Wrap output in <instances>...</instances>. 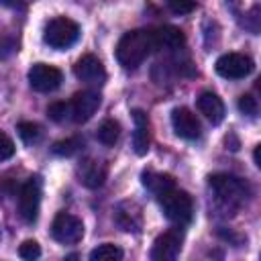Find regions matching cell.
Listing matches in <instances>:
<instances>
[{"label": "cell", "instance_id": "obj_1", "mask_svg": "<svg viewBox=\"0 0 261 261\" xmlns=\"http://www.w3.org/2000/svg\"><path fill=\"white\" fill-rule=\"evenodd\" d=\"M151 51H155L153 29H135L120 37L116 45V59L124 69H135L149 57Z\"/></svg>", "mask_w": 261, "mask_h": 261}, {"label": "cell", "instance_id": "obj_2", "mask_svg": "<svg viewBox=\"0 0 261 261\" xmlns=\"http://www.w3.org/2000/svg\"><path fill=\"white\" fill-rule=\"evenodd\" d=\"M159 202H161V208L167 216V220L175 222V224H188L192 220V214H194V202H192V196L184 190H177L175 186L169 188L167 192L159 194L157 196Z\"/></svg>", "mask_w": 261, "mask_h": 261}, {"label": "cell", "instance_id": "obj_3", "mask_svg": "<svg viewBox=\"0 0 261 261\" xmlns=\"http://www.w3.org/2000/svg\"><path fill=\"white\" fill-rule=\"evenodd\" d=\"M208 184L212 192L216 194V198L226 206H241L249 196L247 184L241 177L230 175V173H214L210 175Z\"/></svg>", "mask_w": 261, "mask_h": 261}, {"label": "cell", "instance_id": "obj_4", "mask_svg": "<svg viewBox=\"0 0 261 261\" xmlns=\"http://www.w3.org/2000/svg\"><path fill=\"white\" fill-rule=\"evenodd\" d=\"M80 37V24L67 16H55L47 22L43 41L53 49H67Z\"/></svg>", "mask_w": 261, "mask_h": 261}, {"label": "cell", "instance_id": "obj_5", "mask_svg": "<svg viewBox=\"0 0 261 261\" xmlns=\"http://www.w3.org/2000/svg\"><path fill=\"white\" fill-rule=\"evenodd\" d=\"M214 67H216V73L226 80H243L255 69V63L245 53H224L216 59Z\"/></svg>", "mask_w": 261, "mask_h": 261}, {"label": "cell", "instance_id": "obj_6", "mask_svg": "<svg viewBox=\"0 0 261 261\" xmlns=\"http://www.w3.org/2000/svg\"><path fill=\"white\" fill-rule=\"evenodd\" d=\"M51 237L61 245H75L84 237V224L69 212H59L51 224Z\"/></svg>", "mask_w": 261, "mask_h": 261}, {"label": "cell", "instance_id": "obj_7", "mask_svg": "<svg viewBox=\"0 0 261 261\" xmlns=\"http://www.w3.org/2000/svg\"><path fill=\"white\" fill-rule=\"evenodd\" d=\"M39 206H41V184L37 177H31L22 184L18 192V214L24 222L33 224L39 216Z\"/></svg>", "mask_w": 261, "mask_h": 261}, {"label": "cell", "instance_id": "obj_8", "mask_svg": "<svg viewBox=\"0 0 261 261\" xmlns=\"http://www.w3.org/2000/svg\"><path fill=\"white\" fill-rule=\"evenodd\" d=\"M63 82V73L61 69L53 67V65H47V63H35L31 69H29V84L35 92H41V94H49L53 90H57Z\"/></svg>", "mask_w": 261, "mask_h": 261}, {"label": "cell", "instance_id": "obj_9", "mask_svg": "<svg viewBox=\"0 0 261 261\" xmlns=\"http://www.w3.org/2000/svg\"><path fill=\"white\" fill-rule=\"evenodd\" d=\"M73 73L77 80H82L88 86H102L106 82V69L102 61L92 53H86L75 61Z\"/></svg>", "mask_w": 261, "mask_h": 261}, {"label": "cell", "instance_id": "obj_10", "mask_svg": "<svg viewBox=\"0 0 261 261\" xmlns=\"http://www.w3.org/2000/svg\"><path fill=\"white\" fill-rule=\"evenodd\" d=\"M181 241H184V237H181L179 228H171V230L161 232L153 243L151 259L153 261H171V259H175L181 251Z\"/></svg>", "mask_w": 261, "mask_h": 261}, {"label": "cell", "instance_id": "obj_11", "mask_svg": "<svg viewBox=\"0 0 261 261\" xmlns=\"http://www.w3.org/2000/svg\"><path fill=\"white\" fill-rule=\"evenodd\" d=\"M100 108V94L98 92H92V90H82L77 92L71 102H69V110H71V120L82 124V122H88L96 110Z\"/></svg>", "mask_w": 261, "mask_h": 261}, {"label": "cell", "instance_id": "obj_12", "mask_svg": "<svg viewBox=\"0 0 261 261\" xmlns=\"http://www.w3.org/2000/svg\"><path fill=\"white\" fill-rule=\"evenodd\" d=\"M171 126L175 130V135L181 137V139H186V141H196L200 137V133H202L200 120L186 106L173 108V112H171Z\"/></svg>", "mask_w": 261, "mask_h": 261}, {"label": "cell", "instance_id": "obj_13", "mask_svg": "<svg viewBox=\"0 0 261 261\" xmlns=\"http://www.w3.org/2000/svg\"><path fill=\"white\" fill-rule=\"evenodd\" d=\"M153 41H155V49L175 51V49L186 45V35L181 33V29L165 24V27L153 29Z\"/></svg>", "mask_w": 261, "mask_h": 261}, {"label": "cell", "instance_id": "obj_14", "mask_svg": "<svg viewBox=\"0 0 261 261\" xmlns=\"http://www.w3.org/2000/svg\"><path fill=\"white\" fill-rule=\"evenodd\" d=\"M135 133H133V149L137 155H145L149 151V118L141 108L133 110Z\"/></svg>", "mask_w": 261, "mask_h": 261}, {"label": "cell", "instance_id": "obj_15", "mask_svg": "<svg viewBox=\"0 0 261 261\" xmlns=\"http://www.w3.org/2000/svg\"><path fill=\"white\" fill-rule=\"evenodd\" d=\"M198 110L212 122L218 124L224 118V102L214 92H202L198 96Z\"/></svg>", "mask_w": 261, "mask_h": 261}, {"label": "cell", "instance_id": "obj_16", "mask_svg": "<svg viewBox=\"0 0 261 261\" xmlns=\"http://www.w3.org/2000/svg\"><path fill=\"white\" fill-rule=\"evenodd\" d=\"M106 179V165L102 161H96V159H88L82 163L80 167V181L94 190V188H100Z\"/></svg>", "mask_w": 261, "mask_h": 261}, {"label": "cell", "instance_id": "obj_17", "mask_svg": "<svg viewBox=\"0 0 261 261\" xmlns=\"http://www.w3.org/2000/svg\"><path fill=\"white\" fill-rule=\"evenodd\" d=\"M116 222L122 230H139L141 228V210L135 204H120L116 210Z\"/></svg>", "mask_w": 261, "mask_h": 261}, {"label": "cell", "instance_id": "obj_18", "mask_svg": "<svg viewBox=\"0 0 261 261\" xmlns=\"http://www.w3.org/2000/svg\"><path fill=\"white\" fill-rule=\"evenodd\" d=\"M143 186L147 188V190H151L155 196H159V194H163V192H167L169 188H173L175 184H173V177L171 175H167V173H157V171H143Z\"/></svg>", "mask_w": 261, "mask_h": 261}, {"label": "cell", "instance_id": "obj_19", "mask_svg": "<svg viewBox=\"0 0 261 261\" xmlns=\"http://www.w3.org/2000/svg\"><path fill=\"white\" fill-rule=\"evenodd\" d=\"M118 137H120V124H118V120L108 118V120H104L100 124V128H98V141L102 145L112 147L118 141Z\"/></svg>", "mask_w": 261, "mask_h": 261}, {"label": "cell", "instance_id": "obj_20", "mask_svg": "<svg viewBox=\"0 0 261 261\" xmlns=\"http://www.w3.org/2000/svg\"><path fill=\"white\" fill-rule=\"evenodd\" d=\"M90 259L92 261H118L122 259V249L112 243H104V245H98L90 253Z\"/></svg>", "mask_w": 261, "mask_h": 261}, {"label": "cell", "instance_id": "obj_21", "mask_svg": "<svg viewBox=\"0 0 261 261\" xmlns=\"http://www.w3.org/2000/svg\"><path fill=\"white\" fill-rule=\"evenodd\" d=\"M82 145H84V141L80 137H69V139H63V141H57L51 151L55 155H59V157H71V155H75L80 151Z\"/></svg>", "mask_w": 261, "mask_h": 261}, {"label": "cell", "instance_id": "obj_22", "mask_svg": "<svg viewBox=\"0 0 261 261\" xmlns=\"http://www.w3.org/2000/svg\"><path fill=\"white\" fill-rule=\"evenodd\" d=\"M18 137L27 143V145H31V143H37L39 139H41V126L37 124V122H18Z\"/></svg>", "mask_w": 261, "mask_h": 261}, {"label": "cell", "instance_id": "obj_23", "mask_svg": "<svg viewBox=\"0 0 261 261\" xmlns=\"http://www.w3.org/2000/svg\"><path fill=\"white\" fill-rule=\"evenodd\" d=\"M47 114L53 122H65L71 118V110H69V102H53L47 108Z\"/></svg>", "mask_w": 261, "mask_h": 261}, {"label": "cell", "instance_id": "obj_24", "mask_svg": "<svg viewBox=\"0 0 261 261\" xmlns=\"http://www.w3.org/2000/svg\"><path fill=\"white\" fill-rule=\"evenodd\" d=\"M18 51V39L10 33H0V61Z\"/></svg>", "mask_w": 261, "mask_h": 261}, {"label": "cell", "instance_id": "obj_25", "mask_svg": "<svg viewBox=\"0 0 261 261\" xmlns=\"http://www.w3.org/2000/svg\"><path fill=\"white\" fill-rule=\"evenodd\" d=\"M18 255H20L22 259H27V261H33V259L41 257V247H39L37 241L29 239V241H24V243L18 247Z\"/></svg>", "mask_w": 261, "mask_h": 261}, {"label": "cell", "instance_id": "obj_26", "mask_svg": "<svg viewBox=\"0 0 261 261\" xmlns=\"http://www.w3.org/2000/svg\"><path fill=\"white\" fill-rule=\"evenodd\" d=\"M173 14H190L196 8V0H165Z\"/></svg>", "mask_w": 261, "mask_h": 261}, {"label": "cell", "instance_id": "obj_27", "mask_svg": "<svg viewBox=\"0 0 261 261\" xmlns=\"http://www.w3.org/2000/svg\"><path fill=\"white\" fill-rule=\"evenodd\" d=\"M239 110L247 116H255L257 114V100L251 94H243L239 98Z\"/></svg>", "mask_w": 261, "mask_h": 261}, {"label": "cell", "instance_id": "obj_28", "mask_svg": "<svg viewBox=\"0 0 261 261\" xmlns=\"http://www.w3.org/2000/svg\"><path fill=\"white\" fill-rule=\"evenodd\" d=\"M14 155V143L10 137H6L2 130H0V161H6Z\"/></svg>", "mask_w": 261, "mask_h": 261}, {"label": "cell", "instance_id": "obj_29", "mask_svg": "<svg viewBox=\"0 0 261 261\" xmlns=\"http://www.w3.org/2000/svg\"><path fill=\"white\" fill-rule=\"evenodd\" d=\"M4 6H10V8H16V6H22V0H0Z\"/></svg>", "mask_w": 261, "mask_h": 261}, {"label": "cell", "instance_id": "obj_30", "mask_svg": "<svg viewBox=\"0 0 261 261\" xmlns=\"http://www.w3.org/2000/svg\"><path fill=\"white\" fill-rule=\"evenodd\" d=\"M253 159H255V165H259V145L255 147V153H253Z\"/></svg>", "mask_w": 261, "mask_h": 261}]
</instances>
